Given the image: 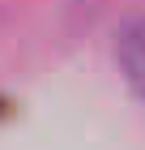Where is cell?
<instances>
[{"label":"cell","mask_w":145,"mask_h":150,"mask_svg":"<svg viewBox=\"0 0 145 150\" xmlns=\"http://www.w3.org/2000/svg\"><path fill=\"white\" fill-rule=\"evenodd\" d=\"M115 60H120L128 86L141 94V103H145V17H137V22L124 26L120 43H115Z\"/></svg>","instance_id":"cell-1"}]
</instances>
